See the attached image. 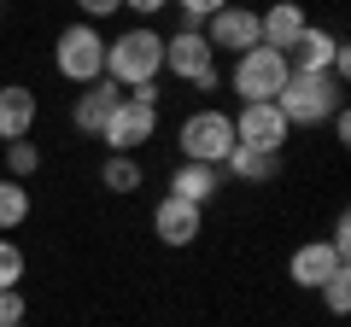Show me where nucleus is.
Returning <instances> with one entry per match:
<instances>
[{
  "instance_id": "obj_1",
  "label": "nucleus",
  "mask_w": 351,
  "mask_h": 327,
  "mask_svg": "<svg viewBox=\"0 0 351 327\" xmlns=\"http://www.w3.org/2000/svg\"><path fill=\"white\" fill-rule=\"evenodd\" d=\"M164 76V36L147 24L123 29L117 41H106V82H117V88H141V82H158Z\"/></svg>"
},
{
  "instance_id": "obj_2",
  "label": "nucleus",
  "mask_w": 351,
  "mask_h": 327,
  "mask_svg": "<svg viewBox=\"0 0 351 327\" xmlns=\"http://www.w3.org/2000/svg\"><path fill=\"white\" fill-rule=\"evenodd\" d=\"M276 112L287 117V129H316V123H328L334 112H346V82L339 76H299L293 70L287 76V88L276 94Z\"/></svg>"
},
{
  "instance_id": "obj_3",
  "label": "nucleus",
  "mask_w": 351,
  "mask_h": 327,
  "mask_svg": "<svg viewBox=\"0 0 351 327\" xmlns=\"http://www.w3.org/2000/svg\"><path fill=\"white\" fill-rule=\"evenodd\" d=\"M53 64H59L64 82H76V88H88V82H100L106 76V36L94 24H64L59 41H53Z\"/></svg>"
},
{
  "instance_id": "obj_4",
  "label": "nucleus",
  "mask_w": 351,
  "mask_h": 327,
  "mask_svg": "<svg viewBox=\"0 0 351 327\" xmlns=\"http://www.w3.org/2000/svg\"><path fill=\"white\" fill-rule=\"evenodd\" d=\"M287 59H281L276 47H246L234 53V70H228V88L240 94V105H263V100H276L281 88H287Z\"/></svg>"
},
{
  "instance_id": "obj_5",
  "label": "nucleus",
  "mask_w": 351,
  "mask_h": 327,
  "mask_svg": "<svg viewBox=\"0 0 351 327\" xmlns=\"http://www.w3.org/2000/svg\"><path fill=\"white\" fill-rule=\"evenodd\" d=\"M176 146H182V158H188V164H223L228 152H234V117L217 112V105H205V112L182 117Z\"/></svg>"
},
{
  "instance_id": "obj_6",
  "label": "nucleus",
  "mask_w": 351,
  "mask_h": 327,
  "mask_svg": "<svg viewBox=\"0 0 351 327\" xmlns=\"http://www.w3.org/2000/svg\"><path fill=\"white\" fill-rule=\"evenodd\" d=\"M281 59H287V70H299V76H322L328 70V76L346 82V70H351V47L334 36V29H316V24H304L299 41H293Z\"/></svg>"
},
{
  "instance_id": "obj_7",
  "label": "nucleus",
  "mask_w": 351,
  "mask_h": 327,
  "mask_svg": "<svg viewBox=\"0 0 351 327\" xmlns=\"http://www.w3.org/2000/svg\"><path fill=\"white\" fill-rule=\"evenodd\" d=\"M164 70H170L176 82H193V88L211 94L217 88V53H211V41H205L199 29H176V36H164Z\"/></svg>"
},
{
  "instance_id": "obj_8",
  "label": "nucleus",
  "mask_w": 351,
  "mask_h": 327,
  "mask_svg": "<svg viewBox=\"0 0 351 327\" xmlns=\"http://www.w3.org/2000/svg\"><path fill=\"white\" fill-rule=\"evenodd\" d=\"M152 135H158V105H141V100H117V112L106 117V129H100V140L112 152H135V146H147Z\"/></svg>"
},
{
  "instance_id": "obj_9",
  "label": "nucleus",
  "mask_w": 351,
  "mask_h": 327,
  "mask_svg": "<svg viewBox=\"0 0 351 327\" xmlns=\"http://www.w3.org/2000/svg\"><path fill=\"white\" fill-rule=\"evenodd\" d=\"M287 117L276 112V100H263V105H240V117H234V140L240 146H258V152H276L281 158V146H287Z\"/></svg>"
},
{
  "instance_id": "obj_10",
  "label": "nucleus",
  "mask_w": 351,
  "mask_h": 327,
  "mask_svg": "<svg viewBox=\"0 0 351 327\" xmlns=\"http://www.w3.org/2000/svg\"><path fill=\"white\" fill-rule=\"evenodd\" d=\"M152 234L164 239V246H193V239L205 234V211L199 205H188V199H176V193H164L158 205H152Z\"/></svg>"
},
{
  "instance_id": "obj_11",
  "label": "nucleus",
  "mask_w": 351,
  "mask_h": 327,
  "mask_svg": "<svg viewBox=\"0 0 351 327\" xmlns=\"http://www.w3.org/2000/svg\"><path fill=\"white\" fill-rule=\"evenodd\" d=\"M199 36L211 41V53H246V47H263V41H258V12H246V6H234V0H228L217 18H205Z\"/></svg>"
},
{
  "instance_id": "obj_12",
  "label": "nucleus",
  "mask_w": 351,
  "mask_h": 327,
  "mask_svg": "<svg viewBox=\"0 0 351 327\" xmlns=\"http://www.w3.org/2000/svg\"><path fill=\"white\" fill-rule=\"evenodd\" d=\"M334 275H346V257L328 246V239H311V246H299V252L287 257V280L304 292H322Z\"/></svg>"
},
{
  "instance_id": "obj_13",
  "label": "nucleus",
  "mask_w": 351,
  "mask_h": 327,
  "mask_svg": "<svg viewBox=\"0 0 351 327\" xmlns=\"http://www.w3.org/2000/svg\"><path fill=\"white\" fill-rule=\"evenodd\" d=\"M36 88L12 82V88H0V140H29L36 135Z\"/></svg>"
},
{
  "instance_id": "obj_14",
  "label": "nucleus",
  "mask_w": 351,
  "mask_h": 327,
  "mask_svg": "<svg viewBox=\"0 0 351 327\" xmlns=\"http://www.w3.org/2000/svg\"><path fill=\"white\" fill-rule=\"evenodd\" d=\"M304 24H311V18H304L299 0H276L269 12H258V41H263V47H276V53H287L293 41H299Z\"/></svg>"
},
{
  "instance_id": "obj_15",
  "label": "nucleus",
  "mask_w": 351,
  "mask_h": 327,
  "mask_svg": "<svg viewBox=\"0 0 351 327\" xmlns=\"http://www.w3.org/2000/svg\"><path fill=\"white\" fill-rule=\"evenodd\" d=\"M117 100H123V88L100 76V82H88V88H82V100L71 105V123L82 129V135H100V129H106V117L117 112Z\"/></svg>"
},
{
  "instance_id": "obj_16",
  "label": "nucleus",
  "mask_w": 351,
  "mask_h": 327,
  "mask_svg": "<svg viewBox=\"0 0 351 327\" xmlns=\"http://www.w3.org/2000/svg\"><path fill=\"white\" fill-rule=\"evenodd\" d=\"M170 193L205 211V205H211L217 193H223V164H182V170L170 176Z\"/></svg>"
},
{
  "instance_id": "obj_17",
  "label": "nucleus",
  "mask_w": 351,
  "mask_h": 327,
  "mask_svg": "<svg viewBox=\"0 0 351 327\" xmlns=\"http://www.w3.org/2000/svg\"><path fill=\"white\" fill-rule=\"evenodd\" d=\"M276 170H281V158H276V152L240 146V140H234V152L223 158V176H240V181H276Z\"/></svg>"
},
{
  "instance_id": "obj_18",
  "label": "nucleus",
  "mask_w": 351,
  "mask_h": 327,
  "mask_svg": "<svg viewBox=\"0 0 351 327\" xmlns=\"http://www.w3.org/2000/svg\"><path fill=\"white\" fill-rule=\"evenodd\" d=\"M29 222V187L12 176H0V234H12V228Z\"/></svg>"
},
{
  "instance_id": "obj_19",
  "label": "nucleus",
  "mask_w": 351,
  "mask_h": 327,
  "mask_svg": "<svg viewBox=\"0 0 351 327\" xmlns=\"http://www.w3.org/2000/svg\"><path fill=\"white\" fill-rule=\"evenodd\" d=\"M100 181H106L112 193H135V187H141V164L129 158V152H112V158L100 164Z\"/></svg>"
},
{
  "instance_id": "obj_20",
  "label": "nucleus",
  "mask_w": 351,
  "mask_h": 327,
  "mask_svg": "<svg viewBox=\"0 0 351 327\" xmlns=\"http://www.w3.org/2000/svg\"><path fill=\"white\" fill-rule=\"evenodd\" d=\"M36 170H41V146H36V140H6V176L29 181Z\"/></svg>"
},
{
  "instance_id": "obj_21",
  "label": "nucleus",
  "mask_w": 351,
  "mask_h": 327,
  "mask_svg": "<svg viewBox=\"0 0 351 327\" xmlns=\"http://www.w3.org/2000/svg\"><path fill=\"white\" fill-rule=\"evenodd\" d=\"M18 280H24V252H18L12 239L0 234V292H12Z\"/></svg>"
},
{
  "instance_id": "obj_22",
  "label": "nucleus",
  "mask_w": 351,
  "mask_h": 327,
  "mask_svg": "<svg viewBox=\"0 0 351 327\" xmlns=\"http://www.w3.org/2000/svg\"><path fill=\"white\" fill-rule=\"evenodd\" d=\"M176 6H182V18H188V29H199L205 18H217L228 6V0H176Z\"/></svg>"
},
{
  "instance_id": "obj_23",
  "label": "nucleus",
  "mask_w": 351,
  "mask_h": 327,
  "mask_svg": "<svg viewBox=\"0 0 351 327\" xmlns=\"http://www.w3.org/2000/svg\"><path fill=\"white\" fill-rule=\"evenodd\" d=\"M346 280H351V269H346V275H334V280L322 287V304H328L334 315H346V310H351V287H346Z\"/></svg>"
},
{
  "instance_id": "obj_24",
  "label": "nucleus",
  "mask_w": 351,
  "mask_h": 327,
  "mask_svg": "<svg viewBox=\"0 0 351 327\" xmlns=\"http://www.w3.org/2000/svg\"><path fill=\"white\" fill-rule=\"evenodd\" d=\"M18 322H24V292H0V327H18Z\"/></svg>"
},
{
  "instance_id": "obj_25",
  "label": "nucleus",
  "mask_w": 351,
  "mask_h": 327,
  "mask_svg": "<svg viewBox=\"0 0 351 327\" xmlns=\"http://www.w3.org/2000/svg\"><path fill=\"white\" fill-rule=\"evenodd\" d=\"M82 6V24H94V18H112V12H123V0H76Z\"/></svg>"
},
{
  "instance_id": "obj_26",
  "label": "nucleus",
  "mask_w": 351,
  "mask_h": 327,
  "mask_svg": "<svg viewBox=\"0 0 351 327\" xmlns=\"http://www.w3.org/2000/svg\"><path fill=\"white\" fill-rule=\"evenodd\" d=\"M129 12H141V18H152V12H164V6H170V0H123Z\"/></svg>"
}]
</instances>
